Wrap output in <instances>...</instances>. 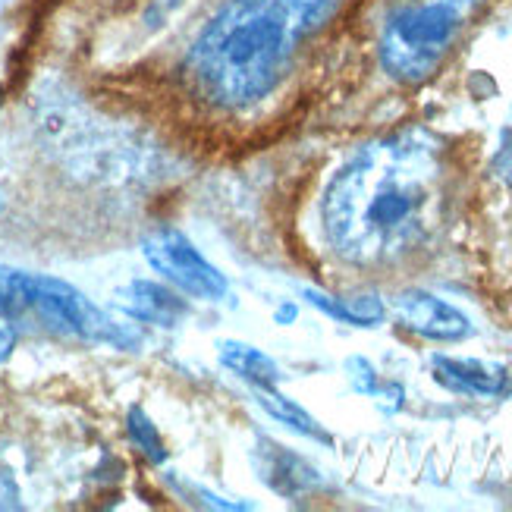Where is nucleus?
Masks as SVG:
<instances>
[{
  "label": "nucleus",
  "mask_w": 512,
  "mask_h": 512,
  "mask_svg": "<svg viewBox=\"0 0 512 512\" xmlns=\"http://www.w3.org/2000/svg\"><path fill=\"white\" fill-rule=\"evenodd\" d=\"M396 311H399V321L412 333L428 340L456 343L472 333L469 318H465L459 308L437 299L434 293H425V289H406V293L396 299Z\"/></svg>",
  "instance_id": "6"
},
{
  "label": "nucleus",
  "mask_w": 512,
  "mask_h": 512,
  "mask_svg": "<svg viewBox=\"0 0 512 512\" xmlns=\"http://www.w3.org/2000/svg\"><path fill=\"white\" fill-rule=\"evenodd\" d=\"M0 211H4V202H0Z\"/></svg>",
  "instance_id": "16"
},
{
  "label": "nucleus",
  "mask_w": 512,
  "mask_h": 512,
  "mask_svg": "<svg viewBox=\"0 0 512 512\" xmlns=\"http://www.w3.org/2000/svg\"><path fill=\"white\" fill-rule=\"evenodd\" d=\"M255 399H258V406H261L267 415L277 418V421H283V425H289L293 431H299V434H305V437H311V440L330 443V437L324 434V428L318 425V421L311 418L302 406H296L293 399H286L283 393H277V387H255Z\"/></svg>",
  "instance_id": "10"
},
{
  "label": "nucleus",
  "mask_w": 512,
  "mask_h": 512,
  "mask_svg": "<svg viewBox=\"0 0 512 512\" xmlns=\"http://www.w3.org/2000/svg\"><path fill=\"white\" fill-rule=\"evenodd\" d=\"M16 500H19V494H16V487H13L10 475H7L4 469H0V509H13V506H19Z\"/></svg>",
  "instance_id": "14"
},
{
  "label": "nucleus",
  "mask_w": 512,
  "mask_h": 512,
  "mask_svg": "<svg viewBox=\"0 0 512 512\" xmlns=\"http://www.w3.org/2000/svg\"><path fill=\"white\" fill-rule=\"evenodd\" d=\"M117 305L126 311L129 318L158 324V327H173L186 318L189 305L183 296H176L173 289L151 283V280H132L123 289H117Z\"/></svg>",
  "instance_id": "7"
},
{
  "label": "nucleus",
  "mask_w": 512,
  "mask_h": 512,
  "mask_svg": "<svg viewBox=\"0 0 512 512\" xmlns=\"http://www.w3.org/2000/svg\"><path fill=\"white\" fill-rule=\"evenodd\" d=\"M337 7L340 0H224L192 38L183 73L217 107H252Z\"/></svg>",
  "instance_id": "2"
},
{
  "label": "nucleus",
  "mask_w": 512,
  "mask_h": 512,
  "mask_svg": "<svg viewBox=\"0 0 512 512\" xmlns=\"http://www.w3.org/2000/svg\"><path fill=\"white\" fill-rule=\"evenodd\" d=\"M220 352V362H224L233 374H239L242 381L252 384V387H277L280 381V368L274 359L249 343H236V340H224L217 346Z\"/></svg>",
  "instance_id": "9"
},
{
  "label": "nucleus",
  "mask_w": 512,
  "mask_h": 512,
  "mask_svg": "<svg viewBox=\"0 0 512 512\" xmlns=\"http://www.w3.org/2000/svg\"><path fill=\"white\" fill-rule=\"evenodd\" d=\"M434 377L447 390L465 396H500L509 381L506 368L500 365L478 359H453V355H434Z\"/></svg>",
  "instance_id": "8"
},
{
  "label": "nucleus",
  "mask_w": 512,
  "mask_h": 512,
  "mask_svg": "<svg viewBox=\"0 0 512 512\" xmlns=\"http://www.w3.org/2000/svg\"><path fill=\"white\" fill-rule=\"evenodd\" d=\"M142 252L148 264L158 274H164L176 289H183L186 296L195 299H224L227 296V277L195 249V242L173 230V227H158L151 230L142 242Z\"/></svg>",
  "instance_id": "5"
},
{
  "label": "nucleus",
  "mask_w": 512,
  "mask_h": 512,
  "mask_svg": "<svg viewBox=\"0 0 512 512\" xmlns=\"http://www.w3.org/2000/svg\"><path fill=\"white\" fill-rule=\"evenodd\" d=\"M308 299L321 305L324 311H330L333 318H343L349 324H374L384 318V305L377 302L374 296H359V299H330L321 293H308Z\"/></svg>",
  "instance_id": "11"
},
{
  "label": "nucleus",
  "mask_w": 512,
  "mask_h": 512,
  "mask_svg": "<svg viewBox=\"0 0 512 512\" xmlns=\"http://www.w3.org/2000/svg\"><path fill=\"white\" fill-rule=\"evenodd\" d=\"M126 428H129V437L132 443L151 459V462H164L167 459V450H164V440L158 434V428L151 425V418L136 406V409H129V418H126Z\"/></svg>",
  "instance_id": "12"
},
{
  "label": "nucleus",
  "mask_w": 512,
  "mask_h": 512,
  "mask_svg": "<svg viewBox=\"0 0 512 512\" xmlns=\"http://www.w3.org/2000/svg\"><path fill=\"white\" fill-rule=\"evenodd\" d=\"M481 7L484 0H399L381 29V66L396 82H425Z\"/></svg>",
  "instance_id": "4"
},
{
  "label": "nucleus",
  "mask_w": 512,
  "mask_h": 512,
  "mask_svg": "<svg viewBox=\"0 0 512 512\" xmlns=\"http://www.w3.org/2000/svg\"><path fill=\"white\" fill-rule=\"evenodd\" d=\"M13 346H16V330L10 327V321L0 318V362H7V359H10Z\"/></svg>",
  "instance_id": "15"
},
{
  "label": "nucleus",
  "mask_w": 512,
  "mask_h": 512,
  "mask_svg": "<svg viewBox=\"0 0 512 512\" xmlns=\"http://www.w3.org/2000/svg\"><path fill=\"white\" fill-rule=\"evenodd\" d=\"M0 318L4 321H38L60 337L82 343H104L129 349L136 346V330L114 321L73 283L0 267Z\"/></svg>",
  "instance_id": "3"
},
{
  "label": "nucleus",
  "mask_w": 512,
  "mask_h": 512,
  "mask_svg": "<svg viewBox=\"0 0 512 512\" xmlns=\"http://www.w3.org/2000/svg\"><path fill=\"white\" fill-rule=\"evenodd\" d=\"M494 173L500 176L503 183L512 186V120L500 132V145H497V154H494Z\"/></svg>",
  "instance_id": "13"
},
{
  "label": "nucleus",
  "mask_w": 512,
  "mask_h": 512,
  "mask_svg": "<svg viewBox=\"0 0 512 512\" xmlns=\"http://www.w3.org/2000/svg\"><path fill=\"white\" fill-rule=\"evenodd\" d=\"M459 202V170L428 129L374 139L340 167L321 198L327 246L365 271H387L428 252Z\"/></svg>",
  "instance_id": "1"
}]
</instances>
